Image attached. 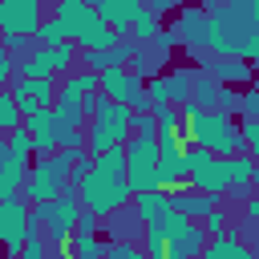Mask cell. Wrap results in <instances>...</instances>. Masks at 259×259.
Instances as JSON below:
<instances>
[{"instance_id": "obj_1", "label": "cell", "mask_w": 259, "mask_h": 259, "mask_svg": "<svg viewBox=\"0 0 259 259\" xmlns=\"http://www.w3.org/2000/svg\"><path fill=\"white\" fill-rule=\"evenodd\" d=\"M77 198L89 214L109 219L113 210L130 206V186H125V154L109 150L101 158H93V170L77 182Z\"/></svg>"}, {"instance_id": "obj_2", "label": "cell", "mask_w": 259, "mask_h": 259, "mask_svg": "<svg viewBox=\"0 0 259 259\" xmlns=\"http://www.w3.org/2000/svg\"><path fill=\"white\" fill-rule=\"evenodd\" d=\"M182 130L190 138V146H202L219 158L243 154V130L235 125V117L219 113V109H198V105H182Z\"/></svg>"}, {"instance_id": "obj_3", "label": "cell", "mask_w": 259, "mask_h": 259, "mask_svg": "<svg viewBox=\"0 0 259 259\" xmlns=\"http://www.w3.org/2000/svg\"><path fill=\"white\" fill-rule=\"evenodd\" d=\"M53 16L61 20L65 36L77 45V49H113L121 40L117 28H109L89 0H53Z\"/></svg>"}, {"instance_id": "obj_4", "label": "cell", "mask_w": 259, "mask_h": 259, "mask_svg": "<svg viewBox=\"0 0 259 259\" xmlns=\"http://www.w3.org/2000/svg\"><path fill=\"white\" fill-rule=\"evenodd\" d=\"M97 101H101V93H97V73L77 69V73L61 77L57 97H53L49 109H53V117H57L61 130H81V125L89 121V113L97 109Z\"/></svg>"}, {"instance_id": "obj_5", "label": "cell", "mask_w": 259, "mask_h": 259, "mask_svg": "<svg viewBox=\"0 0 259 259\" xmlns=\"http://www.w3.org/2000/svg\"><path fill=\"white\" fill-rule=\"evenodd\" d=\"M130 109L117 105V101H97V109L89 113V125H85V150L89 158H101L109 150H121L125 138H130Z\"/></svg>"}, {"instance_id": "obj_6", "label": "cell", "mask_w": 259, "mask_h": 259, "mask_svg": "<svg viewBox=\"0 0 259 259\" xmlns=\"http://www.w3.org/2000/svg\"><path fill=\"white\" fill-rule=\"evenodd\" d=\"M69 186H73V178H69V154L65 150H53V154H45V158H36L28 166V178L20 186V198H28V202H53Z\"/></svg>"}, {"instance_id": "obj_7", "label": "cell", "mask_w": 259, "mask_h": 259, "mask_svg": "<svg viewBox=\"0 0 259 259\" xmlns=\"http://www.w3.org/2000/svg\"><path fill=\"white\" fill-rule=\"evenodd\" d=\"M125 154V186H130V198L142 194V190H154L158 186V134H134L125 138L121 146Z\"/></svg>"}, {"instance_id": "obj_8", "label": "cell", "mask_w": 259, "mask_h": 259, "mask_svg": "<svg viewBox=\"0 0 259 259\" xmlns=\"http://www.w3.org/2000/svg\"><path fill=\"white\" fill-rule=\"evenodd\" d=\"M81 210H85V206H81V198H77V186H69V190H65L61 198H53V202H32V227H40L49 243H65V239L73 235Z\"/></svg>"}, {"instance_id": "obj_9", "label": "cell", "mask_w": 259, "mask_h": 259, "mask_svg": "<svg viewBox=\"0 0 259 259\" xmlns=\"http://www.w3.org/2000/svg\"><path fill=\"white\" fill-rule=\"evenodd\" d=\"M182 170H186V186L198 190V194H227V158L202 150V146H186L182 154Z\"/></svg>"}, {"instance_id": "obj_10", "label": "cell", "mask_w": 259, "mask_h": 259, "mask_svg": "<svg viewBox=\"0 0 259 259\" xmlns=\"http://www.w3.org/2000/svg\"><path fill=\"white\" fill-rule=\"evenodd\" d=\"M28 219H32V202L28 198H0V247L4 259H20V247L28 239Z\"/></svg>"}, {"instance_id": "obj_11", "label": "cell", "mask_w": 259, "mask_h": 259, "mask_svg": "<svg viewBox=\"0 0 259 259\" xmlns=\"http://www.w3.org/2000/svg\"><path fill=\"white\" fill-rule=\"evenodd\" d=\"M40 20H45V0H0V36L36 40Z\"/></svg>"}, {"instance_id": "obj_12", "label": "cell", "mask_w": 259, "mask_h": 259, "mask_svg": "<svg viewBox=\"0 0 259 259\" xmlns=\"http://www.w3.org/2000/svg\"><path fill=\"white\" fill-rule=\"evenodd\" d=\"M8 93H12L16 109H20V117H32L36 109H49L53 105L57 85H53V77H12Z\"/></svg>"}, {"instance_id": "obj_13", "label": "cell", "mask_w": 259, "mask_h": 259, "mask_svg": "<svg viewBox=\"0 0 259 259\" xmlns=\"http://www.w3.org/2000/svg\"><path fill=\"white\" fill-rule=\"evenodd\" d=\"M170 32H174L178 45H186L190 53L206 49V8H194V4H190V8H178Z\"/></svg>"}, {"instance_id": "obj_14", "label": "cell", "mask_w": 259, "mask_h": 259, "mask_svg": "<svg viewBox=\"0 0 259 259\" xmlns=\"http://www.w3.org/2000/svg\"><path fill=\"white\" fill-rule=\"evenodd\" d=\"M20 125H24V134L32 138V154H36V158H45V154L57 150V130H61V125H57L53 109H36V113L24 117Z\"/></svg>"}, {"instance_id": "obj_15", "label": "cell", "mask_w": 259, "mask_h": 259, "mask_svg": "<svg viewBox=\"0 0 259 259\" xmlns=\"http://www.w3.org/2000/svg\"><path fill=\"white\" fill-rule=\"evenodd\" d=\"M202 69L219 81V85H247L251 77H255V69H251V61H243V57H202Z\"/></svg>"}, {"instance_id": "obj_16", "label": "cell", "mask_w": 259, "mask_h": 259, "mask_svg": "<svg viewBox=\"0 0 259 259\" xmlns=\"http://www.w3.org/2000/svg\"><path fill=\"white\" fill-rule=\"evenodd\" d=\"M170 194V206L178 210V214H186L190 223H202L214 206H219V198H210V194H198V190H190L186 182L182 186H174V190H166Z\"/></svg>"}, {"instance_id": "obj_17", "label": "cell", "mask_w": 259, "mask_h": 259, "mask_svg": "<svg viewBox=\"0 0 259 259\" xmlns=\"http://www.w3.org/2000/svg\"><path fill=\"white\" fill-rule=\"evenodd\" d=\"M105 227V235H109V243H138L142 239V231H146V223L138 219V210L134 206H121V210H113L109 219H101Z\"/></svg>"}, {"instance_id": "obj_18", "label": "cell", "mask_w": 259, "mask_h": 259, "mask_svg": "<svg viewBox=\"0 0 259 259\" xmlns=\"http://www.w3.org/2000/svg\"><path fill=\"white\" fill-rule=\"evenodd\" d=\"M251 170H255L251 154H231L227 158V198H235V202L251 198Z\"/></svg>"}, {"instance_id": "obj_19", "label": "cell", "mask_w": 259, "mask_h": 259, "mask_svg": "<svg viewBox=\"0 0 259 259\" xmlns=\"http://www.w3.org/2000/svg\"><path fill=\"white\" fill-rule=\"evenodd\" d=\"M89 4H93V12H97L109 28H117V32H125L130 20H134V12L142 8L138 0H89Z\"/></svg>"}, {"instance_id": "obj_20", "label": "cell", "mask_w": 259, "mask_h": 259, "mask_svg": "<svg viewBox=\"0 0 259 259\" xmlns=\"http://www.w3.org/2000/svg\"><path fill=\"white\" fill-rule=\"evenodd\" d=\"M202 259H255V251L235 235V231H227V235H214V239H206V247H202Z\"/></svg>"}, {"instance_id": "obj_21", "label": "cell", "mask_w": 259, "mask_h": 259, "mask_svg": "<svg viewBox=\"0 0 259 259\" xmlns=\"http://www.w3.org/2000/svg\"><path fill=\"white\" fill-rule=\"evenodd\" d=\"M134 210H138V219L142 223H154V219H162L166 210H170V194L166 190H142V194H134V202H130Z\"/></svg>"}, {"instance_id": "obj_22", "label": "cell", "mask_w": 259, "mask_h": 259, "mask_svg": "<svg viewBox=\"0 0 259 259\" xmlns=\"http://www.w3.org/2000/svg\"><path fill=\"white\" fill-rule=\"evenodd\" d=\"M125 81H130V65H109V69L97 73V93H101L105 101H121Z\"/></svg>"}, {"instance_id": "obj_23", "label": "cell", "mask_w": 259, "mask_h": 259, "mask_svg": "<svg viewBox=\"0 0 259 259\" xmlns=\"http://www.w3.org/2000/svg\"><path fill=\"white\" fill-rule=\"evenodd\" d=\"M190 81H194V69H174V73H166L162 77V85H166V101L170 105H190Z\"/></svg>"}, {"instance_id": "obj_24", "label": "cell", "mask_w": 259, "mask_h": 259, "mask_svg": "<svg viewBox=\"0 0 259 259\" xmlns=\"http://www.w3.org/2000/svg\"><path fill=\"white\" fill-rule=\"evenodd\" d=\"M125 32H130V36H134L138 45H150V40H154V36L162 32V20H158V16H154V12H150V8L142 4V8L134 12V20H130V28H125Z\"/></svg>"}, {"instance_id": "obj_25", "label": "cell", "mask_w": 259, "mask_h": 259, "mask_svg": "<svg viewBox=\"0 0 259 259\" xmlns=\"http://www.w3.org/2000/svg\"><path fill=\"white\" fill-rule=\"evenodd\" d=\"M69 243H73V259H105V239H97V235L73 231Z\"/></svg>"}, {"instance_id": "obj_26", "label": "cell", "mask_w": 259, "mask_h": 259, "mask_svg": "<svg viewBox=\"0 0 259 259\" xmlns=\"http://www.w3.org/2000/svg\"><path fill=\"white\" fill-rule=\"evenodd\" d=\"M20 259H49V239L40 227H32V219H28V239L20 247Z\"/></svg>"}, {"instance_id": "obj_27", "label": "cell", "mask_w": 259, "mask_h": 259, "mask_svg": "<svg viewBox=\"0 0 259 259\" xmlns=\"http://www.w3.org/2000/svg\"><path fill=\"white\" fill-rule=\"evenodd\" d=\"M20 109H16V101H12V93L8 89H0V134H12V130H20Z\"/></svg>"}, {"instance_id": "obj_28", "label": "cell", "mask_w": 259, "mask_h": 259, "mask_svg": "<svg viewBox=\"0 0 259 259\" xmlns=\"http://www.w3.org/2000/svg\"><path fill=\"white\" fill-rule=\"evenodd\" d=\"M65 40H69V36H65L61 20H57V16H45L40 28H36V45H65Z\"/></svg>"}, {"instance_id": "obj_29", "label": "cell", "mask_w": 259, "mask_h": 259, "mask_svg": "<svg viewBox=\"0 0 259 259\" xmlns=\"http://www.w3.org/2000/svg\"><path fill=\"white\" fill-rule=\"evenodd\" d=\"M150 113H154L158 130H174V125H182V109H178V105H170V101H162V105H150Z\"/></svg>"}, {"instance_id": "obj_30", "label": "cell", "mask_w": 259, "mask_h": 259, "mask_svg": "<svg viewBox=\"0 0 259 259\" xmlns=\"http://www.w3.org/2000/svg\"><path fill=\"white\" fill-rule=\"evenodd\" d=\"M243 150L251 154V162L259 166V117H243Z\"/></svg>"}, {"instance_id": "obj_31", "label": "cell", "mask_w": 259, "mask_h": 259, "mask_svg": "<svg viewBox=\"0 0 259 259\" xmlns=\"http://www.w3.org/2000/svg\"><path fill=\"white\" fill-rule=\"evenodd\" d=\"M8 150H12V158H20V162H32V138L24 134V125L8 134Z\"/></svg>"}, {"instance_id": "obj_32", "label": "cell", "mask_w": 259, "mask_h": 259, "mask_svg": "<svg viewBox=\"0 0 259 259\" xmlns=\"http://www.w3.org/2000/svg\"><path fill=\"white\" fill-rule=\"evenodd\" d=\"M105 259H146L142 243H105Z\"/></svg>"}, {"instance_id": "obj_33", "label": "cell", "mask_w": 259, "mask_h": 259, "mask_svg": "<svg viewBox=\"0 0 259 259\" xmlns=\"http://www.w3.org/2000/svg\"><path fill=\"white\" fill-rule=\"evenodd\" d=\"M227 227H231V219H227V210H223V206H214V210L202 219V231H206L210 239H214V235H227Z\"/></svg>"}, {"instance_id": "obj_34", "label": "cell", "mask_w": 259, "mask_h": 259, "mask_svg": "<svg viewBox=\"0 0 259 259\" xmlns=\"http://www.w3.org/2000/svg\"><path fill=\"white\" fill-rule=\"evenodd\" d=\"M174 45H178V36H174L170 28H166V32H158V36L150 40V49H154V57H158V61H166V57L174 53Z\"/></svg>"}, {"instance_id": "obj_35", "label": "cell", "mask_w": 259, "mask_h": 259, "mask_svg": "<svg viewBox=\"0 0 259 259\" xmlns=\"http://www.w3.org/2000/svg\"><path fill=\"white\" fill-rule=\"evenodd\" d=\"M57 150H85V130H57Z\"/></svg>"}, {"instance_id": "obj_36", "label": "cell", "mask_w": 259, "mask_h": 259, "mask_svg": "<svg viewBox=\"0 0 259 259\" xmlns=\"http://www.w3.org/2000/svg\"><path fill=\"white\" fill-rule=\"evenodd\" d=\"M130 130L134 134H158V121H154V113H134L130 117Z\"/></svg>"}, {"instance_id": "obj_37", "label": "cell", "mask_w": 259, "mask_h": 259, "mask_svg": "<svg viewBox=\"0 0 259 259\" xmlns=\"http://www.w3.org/2000/svg\"><path fill=\"white\" fill-rule=\"evenodd\" d=\"M12 77H16V65H12L8 49L0 45V89H8V85H12Z\"/></svg>"}, {"instance_id": "obj_38", "label": "cell", "mask_w": 259, "mask_h": 259, "mask_svg": "<svg viewBox=\"0 0 259 259\" xmlns=\"http://www.w3.org/2000/svg\"><path fill=\"white\" fill-rule=\"evenodd\" d=\"M239 109H243L247 117H259V89H255V85H251V89L239 97Z\"/></svg>"}, {"instance_id": "obj_39", "label": "cell", "mask_w": 259, "mask_h": 259, "mask_svg": "<svg viewBox=\"0 0 259 259\" xmlns=\"http://www.w3.org/2000/svg\"><path fill=\"white\" fill-rule=\"evenodd\" d=\"M146 8H150V12L158 16V20H162V16H174V12L182 8V4H178V0H146Z\"/></svg>"}, {"instance_id": "obj_40", "label": "cell", "mask_w": 259, "mask_h": 259, "mask_svg": "<svg viewBox=\"0 0 259 259\" xmlns=\"http://www.w3.org/2000/svg\"><path fill=\"white\" fill-rule=\"evenodd\" d=\"M73 231H81V235H97L101 227H97V214H89V210H81V219H77V227Z\"/></svg>"}, {"instance_id": "obj_41", "label": "cell", "mask_w": 259, "mask_h": 259, "mask_svg": "<svg viewBox=\"0 0 259 259\" xmlns=\"http://www.w3.org/2000/svg\"><path fill=\"white\" fill-rule=\"evenodd\" d=\"M243 210H247V219H251V223H259V194H251V198L243 202Z\"/></svg>"}, {"instance_id": "obj_42", "label": "cell", "mask_w": 259, "mask_h": 259, "mask_svg": "<svg viewBox=\"0 0 259 259\" xmlns=\"http://www.w3.org/2000/svg\"><path fill=\"white\" fill-rule=\"evenodd\" d=\"M8 158H12V150H8V138H4V134H0V166H4V162H8Z\"/></svg>"}, {"instance_id": "obj_43", "label": "cell", "mask_w": 259, "mask_h": 259, "mask_svg": "<svg viewBox=\"0 0 259 259\" xmlns=\"http://www.w3.org/2000/svg\"><path fill=\"white\" fill-rule=\"evenodd\" d=\"M251 194H259V166L251 170Z\"/></svg>"}, {"instance_id": "obj_44", "label": "cell", "mask_w": 259, "mask_h": 259, "mask_svg": "<svg viewBox=\"0 0 259 259\" xmlns=\"http://www.w3.org/2000/svg\"><path fill=\"white\" fill-rule=\"evenodd\" d=\"M206 4H214V8H223V4H235V0H206Z\"/></svg>"}, {"instance_id": "obj_45", "label": "cell", "mask_w": 259, "mask_h": 259, "mask_svg": "<svg viewBox=\"0 0 259 259\" xmlns=\"http://www.w3.org/2000/svg\"><path fill=\"white\" fill-rule=\"evenodd\" d=\"M190 259H202V255H190Z\"/></svg>"}, {"instance_id": "obj_46", "label": "cell", "mask_w": 259, "mask_h": 259, "mask_svg": "<svg viewBox=\"0 0 259 259\" xmlns=\"http://www.w3.org/2000/svg\"><path fill=\"white\" fill-rule=\"evenodd\" d=\"M255 259H259V255H255Z\"/></svg>"}]
</instances>
